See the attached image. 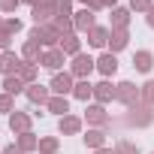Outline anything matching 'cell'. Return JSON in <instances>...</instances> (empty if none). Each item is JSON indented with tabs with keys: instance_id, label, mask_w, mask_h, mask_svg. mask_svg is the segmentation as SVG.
<instances>
[{
	"instance_id": "obj_1",
	"label": "cell",
	"mask_w": 154,
	"mask_h": 154,
	"mask_svg": "<svg viewBox=\"0 0 154 154\" xmlns=\"http://www.w3.org/2000/svg\"><path fill=\"white\" fill-rule=\"evenodd\" d=\"M27 39L39 42L42 48H57V45H60V33H57L51 24H33L30 33H27Z\"/></svg>"
},
{
	"instance_id": "obj_2",
	"label": "cell",
	"mask_w": 154,
	"mask_h": 154,
	"mask_svg": "<svg viewBox=\"0 0 154 154\" xmlns=\"http://www.w3.org/2000/svg\"><path fill=\"white\" fill-rule=\"evenodd\" d=\"M154 106H145V103H136V106H130L127 109V124L130 127H151L154 124V112H151Z\"/></svg>"
},
{
	"instance_id": "obj_3",
	"label": "cell",
	"mask_w": 154,
	"mask_h": 154,
	"mask_svg": "<svg viewBox=\"0 0 154 154\" xmlns=\"http://www.w3.org/2000/svg\"><path fill=\"white\" fill-rule=\"evenodd\" d=\"M97 69V57H91V54H75L72 57V63H69V72H72V79L79 82V79H91V72Z\"/></svg>"
},
{
	"instance_id": "obj_4",
	"label": "cell",
	"mask_w": 154,
	"mask_h": 154,
	"mask_svg": "<svg viewBox=\"0 0 154 154\" xmlns=\"http://www.w3.org/2000/svg\"><path fill=\"white\" fill-rule=\"evenodd\" d=\"M118 91H115V100L121 103V106H136V103H142V88H136L133 82H118L115 85Z\"/></svg>"
},
{
	"instance_id": "obj_5",
	"label": "cell",
	"mask_w": 154,
	"mask_h": 154,
	"mask_svg": "<svg viewBox=\"0 0 154 154\" xmlns=\"http://www.w3.org/2000/svg\"><path fill=\"white\" fill-rule=\"evenodd\" d=\"M72 88H75V79H72V72H69V69H66V72H54V75H51L48 91H51L54 97H69V94H72Z\"/></svg>"
},
{
	"instance_id": "obj_6",
	"label": "cell",
	"mask_w": 154,
	"mask_h": 154,
	"mask_svg": "<svg viewBox=\"0 0 154 154\" xmlns=\"http://www.w3.org/2000/svg\"><path fill=\"white\" fill-rule=\"evenodd\" d=\"M85 121H88L91 127H100V130H106L112 118H109L106 106H100V103H88V109H85Z\"/></svg>"
},
{
	"instance_id": "obj_7",
	"label": "cell",
	"mask_w": 154,
	"mask_h": 154,
	"mask_svg": "<svg viewBox=\"0 0 154 154\" xmlns=\"http://www.w3.org/2000/svg\"><path fill=\"white\" fill-rule=\"evenodd\" d=\"M30 127H33V115H30V112H21V109H15V112L9 115V130H12L15 136H21V133H30Z\"/></svg>"
},
{
	"instance_id": "obj_8",
	"label": "cell",
	"mask_w": 154,
	"mask_h": 154,
	"mask_svg": "<svg viewBox=\"0 0 154 154\" xmlns=\"http://www.w3.org/2000/svg\"><path fill=\"white\" fill-rule=\"evenodd\" d=\"M30 18H33V24H51L57 18V3H39V6H33Z\"/></svg>"
},
{
	"instance_id": "obj_9",
	"label": "cell",
	"mask_w": 154,
	"mask_h": 154,
	"mask_svg": "<svg viewBox=\"0 0 154 154\" xmlns=\"http://www.w3.org/2000/svg\"><path fill=\"white\" fill-rule=\"evenodd\" d=\"M72 24H75V33H91V30L97 27L94 9H79V12L72 15Z\"/></svg>"
},
{
	"instance_id": "obj_10",
	"label": "cell",
	"mask_w": 154,
	"mask_h": 154,
	"mask_svg": "<svg viewBox=\"0 0 154 154\" xmlns=\"http://www.w3.org/2000/svg\"><path fill=\"white\" fill-rule=\"evenodd\" d=\"M63 63H66V54H63L60 48H45V51H42L39 66H45V69H51V72H60Z\"/></svg>"
},
{
	"instance_id": "obj_11",
	"label": "cell",
	"mask_w": 154,
	"mask_h": 154,
	"mask_svg": "<svg viewBox=\"0 0 154 154\" xmlns=\"http://www.w3.org/2000/svg\"><path fill=\"white\" fill-rule=\"evenodd\" d=\"M97 72L103 75V79H112V75L118 72V54H112V51H103V54L97 57Z\"/></svg>"
},
{
	"instance_id": "obj_12",
	"label": "cell",
	"mask_w": 154,
	"mask_h": 154,
	"mask_svg": "<svg viewBox=\"0 0 154 154\" xmlns=\"http://www.w3.org/2000/svg\"><path fill=\"white\" fill-rule=\"evenodd\" d=\"M82 124H85V118H79V115H63L57 121V130H60V136H79Z\"/></svg>"
},
{
	"instance_id": "obj_13",
	"label": "cell",
	"mask_w": 154,
	"mask_h": 154,
	"mask_svg": "<svg viewBox=\"0 0 154 154\" xmlns=\"http://www.w3.org/2000/svg\"><path fill=\"white\" fill-rule=\"evenodd\" d=\"M3 54V63H0V72L3 75H18V69L24 66V57L15 54V51H0Z\"/></svg>"
},
{
	"instance_id": "obj_14",
	"label": "cell",
	"mask_w": 154,
	"mask_h": 154,
	"mask_svg": "<svg viewBox=\"0 0 154 154\" xmlns=\"http://www.w3.org/2000/svg\"><path fill=\"white\" fill-rule=\"evenodd\" d=\"M115 85L109 82V79H103V82H97L94 85V103H100V106H106V103H112L115 100Z\"/></svg>"
},
{
	"instance_id": "obj_15",
	"label": "cell",
	"mask_w": 154,
	"mask_h": 154,
	"mask_svg": "<svg viewBox=\"0 0 154 154\" xmlns=\"http://www.w3.org/2000/svg\"><path fill=\"white\" fill-rule=\"evenodd\" d=\"M109 36H112V27L97 24V27L88 33V45H91V48H109Z\"/></svg>"
},
{
	"instance_id": "obj_16",
	"label": "cell",
	"mask_w": 154,
	"mask_h": 154,
	"mask_svg": "<svg viewBox=\"0 0 154 154\" xmlns=\"http://www.w3.org/2000/svg\"><path fill=\"white\" fill-rule=\"evenodd\" d=\"M24 97H27L30 103H36V106H45V103L51 100V91H48L45 85H39V82H36V85H27Z\"/></svg>"
},
{
	"instance_id": "obj_17",
	"label": "cell",
	"mask_w": 154,
	"mask_h": 154,
	"mask_svg": "<svg viewBox=\"0 0 154 154\" xmlns=\"http://www.w3.org/2000/svg\"><path fill=\"white\" fill-rule=\"evenodd\" d=\"M66 57H75V54H82V39L75 36V33H66V36H60V45H57Z\"/></svg>"
},
{
	"instance_id": "obj_18",
	"label": "cell",
	"mask_w": 154,
	"mask_h": 154,
	"mask_svg": "<svg viewBox=\"0 0 154 154\" xmlns=\"http://www.w3.org/2000/svg\"><path fill=\"white\" fill-rule=\"evenodd\" d=\"M127 45H130V30H112V36H109V48H106V51L118 54V51H124Z\"/></svg>"
},
{
	"instance_id": "obj_19",
	"label": "cell",
	"mask_w": 154,
	"mask_h": 154,
	"mask_svg": "<svg viewBox=\"0 0 154 154\" xmlns=\"http://www.w3.org/2000/svg\"><path fill=\"white\" fill-rule=\"evenodd\" d=\"M42 45L39 42H33V39H24V45H21V57L27 60V63H39L42 60Z\"/></svg>"
},
{
	"instance_id": "obj_20",
	"label": "cell",
	"mask_w": 154,
	"mask_h": 154,
	"mask_svg": "<svg viewBox=\"0 0 154 154\" xmlns=\"http://www.w3.org/2000/svg\"><path fill=\"white\" fill-rule=\"evenodd\" d=\"M130 27V6H115L112 9V30H127Z\"/></svg>"
},
{
	"instance_id": "obj_21",
	"label": "cell",
	"mask_w": 154,
	"mask_h": 154,
	"mask_svg": "<svg viewBox=\"0 0 154 154\" xmlns=\"http://www.w3.org/2000/svg\"><path fill=\"white\" fill-rule=\"evenodd\" d=\"M133 66H136V72H151V66H154V54H151L148 48H139V51L133 54Z\"/></svg>"
},
{
	"instance_id": "obj_22",
	"label": "cell",
	"mask_w": 154,
	"mask_h": 154,
	"mask_svg": "<svg viewBox=\"0 0 154 154\" xmlns=\"http://www.w3.org/2000/svg\"><path fill=\"white\" fill-rule=\"evenodd\" d=\"M82 142H85V148H103L106 145V130H100V127H91L85 136H82Z\"/></svg>"
},
{
	"instance_id": "obj_23",
	"label": "cell",
	"mask_w": 154,
	"mask_h": 154,
	"mask_svg": "<svg viewBox=\"0 0 154 154\" xmlns=\"http://www.w3.org/2000/svg\"><path fill=\"white\" fill-rule=\"evenodd\" d=\"M45 112H51V115L63 118V115H69V100H66V97H54V94H51V100L45 103Z\"/></svg>"
},
{
	"instance_id": "obj_24",
	"label": "cell",
	"mask_w": 154,
	"mask_h": 154,
	"mask_svg": "<svg viewBox=\"0 0 154 154\" xmlns=\"http://www.w3.org/2000/svg\"><path fill=\"white\" fill-rule=\"evenodd\" d=\"M3 91L12 94V97H18V94L27 91V85L21 82V75H3Z\"/></svg>"
},
{
	"instance_id": "obj_25",
	"label": "cell",
	"mask_w": 154,
	"mask_h": 154,
	"mask_svg": "<svg viewBox=\"0 0 154 154\" xmlns=\"http://www.w3.org/2000/svg\"><path fill=\"white\" fill-rule=\"evenodd\" d=\"M72 97H75V100H82V103H88V100L94 97V85H91V79H79V82H75Z\"/></svg>"
},
{
	"instance_id": "obj_26",
	"label": "cell",
	"mask_w": 154,
	"mask_h": 154,
	"mask_svg": "<svg viewBox=\"0 0 154 154\" xmlns=\"http://www.w3.org/2000/svg\"><path fill=\"white\" fill-rule=\"evenodd\" d=\"M15 142H18V148H21L24 154H30V151H39V136H36L33 130H30V133H21Z\"/></svg>"
},
{
	"instance_id": "obj_27",
	"label": "cell",
	"mask_w": 154,
	"mask_h": 154,
	"mask_svg": "<svg viewBox=\"0 0 154 154\" xmlns=\"http://www.w3.org/2000/svg\"><path fill=\"white\" fill-rule=\"evenodd\" d=\"M18 75H21L24 85H36V79H39V63H27V60H24V66L18 69Z\"/></svg>"
},
{
	"instance_id": "obj_28",
	"label": "cell",
	"mask_w": 154,
	"mask_h": 154,
	"mask_svg": "<svg viewBox=\"0 0 154 154\" xmlns=\"http://www.w3.org/2000/svg\"><path fill=\"white\" fill-rule=\"evenodd\" d=\"M57 151H60L57 136H39V154H57Z\"/></svg>"
},
{
	"instance_id": "obj_29",
	"label": "cell",
	"mask_w": 154,
	"mask_h": 154,
	"mask_svg": "<svg viewBox=\"0 0 154 154\" xmlns=\"http://www.w3.org/2000/svg\"><path fill=\"white\" fill-rule=\"evenodd\" d=\"M51 27H54L60 36H66V33H75V24H72V18H60V15H57V18L51 21Z\"/></svg>"
},
{
	"instance_id": "obj_30",
	"label": "cell",
	"mask_w": 154,
	"mask_h": 154,
	"mask_svg": "<svg viewBox=\"0 0 154 154\" xmlns=\"http://www.w3.org/2000/svg\"><path fill=\"white\" fill-rule=\"evenodd\" d=\"M115 154H142V151H139V145H133L130 139H118V142H115Z\"/></svg>"
},
{
	"instance_id": "obj_31",
	"label": "cell",
	"mask_w": 154,
	"mask_h": 154,
	"mask_svg": "<svg viewBox=\"0 0 154 154\" xmlns=\"http://www.w3.org/2000/svg\"><path fill=\"white\" fill-rule=\"evenodd\" d=\"M0 112H3V115H12V112H15V97L6 94V91L0 94Z\"/></svg>"
},
{
	"instance_id": "obj_32",
	"label": "cell",
	"mask_w": 154,
	"mask_h": 154,
	"mask_svg": "<svg viewBox=\"0 0 154 154\" xmlns=\"http://www.w3.org/2000/svg\"><path fill=\"white\" fill-rule=\"evenodd\" d=\"M142 103L145 106H154V79H148L142 85Z\"/></svg>"
},
{
	"instance_id": "obj_33",
	"label": "cell",
	"mask_w": 154,
	"mask_h": 154,
	"mask_svg": "<svg viewBox=\"0 0 154 154\" xmlns=\"http://www.w3.org/2000/svg\"><path fill=\"white\" fill-rule=\"evenodd\" d=\"M151 6H154V0H130V12H142L145 15Z\"/></svg>"
},
{
	"instance_id": "obj_34",
	"label": "cell",
	"mask_w": 154,
	"mask_h": 154,
	"mask_svg": "<svg viewBox=\"0 0 154 154\" xmlns=\"http://www.w3.org/2000/svg\"><path fill=\"white\" fill-rule=\"evenodd\" d=\"M57 15L60 18H72V0H57Z\"/></svg>"
},
{
	"instance_id": "obj_35",
	"label": "cell",
	"mask_w": 154,
	"mask_h": 154,
	"mask_svg": "<svg viewBox=\"0 0 154 154\" xmlns=\"http://www.w3.org/2000/svg\"><path fill=\"white\" fill-rule=\"evenodd\" d=\"M3 27L15 36V33H21V27H24V24H21V18H3Z\"/></svg>"
},
{
	"instance_id": "obj_36",
	"label": "cell",
	"mask_w": 154,
	"mask_h": 154,
	"mask_svg": "<svg viewBox=\"0 0 154 154\" xmlns=\"http://www.w3.org/2000/svg\"><path fill=\"white\" fill-rule=\"evenodd\" d=\"M9 42H12V33L0 24V51H9Z\"/></svg>"
},
{
	"instance_id": "obj_37",
	"label": "cell",
	"mask_w": 154,
	"mask_h": 154,
	"mask_svg": "<svg viewBox=\"0 0 154 154\" xmlns=\"http://www.w3.org/2000/svg\"><path fill=\"white\" fill-rule=\"evenodd\" d=\"M21 6V0H0V12H15Z\"/></svg>"
},
{
	"instance_id": "obj_38",
	"label": "cell",
	"mask_w": 154,
	"mask_h": 154,
	"mask_svg": "<svg viewBox=\"0 0 154 154\" xmlns=\"http://www.w3.org/2000/svg\"><path fill=\"white\" fill-rule=\"evenodd\" d=\"M75 3H82L85 9H94V12H100V9H103V3H100V0H75Z\"/></svg>"
},
{
	"instance_id": "obj_39",
	"label": "cell",
	"mask_w": 154,
	"mask_h": 154,
	"mask_svg": "<svg viewBox=\"0 0 154 154\" xmlns=\"http://www.w3.org/2000/svg\"><path fill=\"white\" fill-rule=\"evenodd\" d=\"M3 154H24V151L18 148V142H12V145H6V148H3Z\"/></svg>"
},
{
	"instance_id": "obj_40",
	"label": "cell",
	"mask_w": 154,
	"mask_h": 154,
	"mask_svg": "<svg viewBox=\"0 0 154 154\" xmlns=\"http://www.w3.org/2000/svg\"><path fill=\"white\" fill-rule=\"evenodd\" d=\"M145 24H148V27H154V6L145 12Z\"/></svg>"
},
{
	"instance_id": "obj_41",
	"label": "cell",
	"mask_w": 154,
	"mask_h": 154,
	"mask_svg": "<svg viewBox=\"0 0 154 154\" xmlns=\"http://www.w3.org/2000/svg\"><path fill=\"white\" fill-rule=\"evenodd\" d=\"M100 3H103V9H115V6H118V0H100Z\"/></svg>"
},
{
	"instance_id": "obj_42",
	"label": "cell",
	"mask_w": 154,
	"mask_h": 154,
	"mask_svg": "<svg viewBox=\"0 0 154 154\" xmlns=\"http://www.w3.org/2000/svg\"><path fill=\"white\" fill-rule=\"evenodd\" d=\"M94 154H115V148H106V145H103V148H97Z\"/></svg>"
},
{
	"instance_id": "obj_43",
	"label": "cell",
	"mask_w": 154,
	"mask_h": 154,
	"mask_svg": "<svg viewBox=\"0 0 154 154\" xmlns=\"http://www.w3.org/2000/svg\"><path fill=\"white\" fill-rule=\"evenodd\" d=\"M0 63H3V54H0Z\"/></svg>"
},
{
	"instance_id": "obj_44",
	"label": "cell",
	"mask_w": 154,
	"mask_h": 154,
	"mask_svg": "<svg viewBox=\"0 0 154 154\" xmlns=\"http://www.w3.org/2000/svg\"><path fill=\"white\" fill-rule=\"evenodd\" d=\"M0 24H3V18H0Z\"/></svg>"
},
{
	"instance_id": "obj_45",
	"label": "cell",
	"mask_w": 154,
	"mask_h": 154,
	"mask_svg": "<svg viewBox=\"0 0 154 154\" xmlns=\"http://www.w3.org/2000/svg\"><path fill=\"white\" fill-rule=\"evenodd\" d=\"M0 154H3V151H0Z\"/></svg>"
},
{
	"instance_id": "obj_46",
	"label": "cell",
	"mask_w": 154,
	"mask_h": 154,
	"mask_svg": "<svg viewBox=\"0 0 154 154\" xmlns=\"http://www.w3.org/2000/svg\"><path fill=\"white\" fill-rule=\"evenodd\" d=\"M151 154H154V151H151Z\"/></svg>"
}]
</instances>
